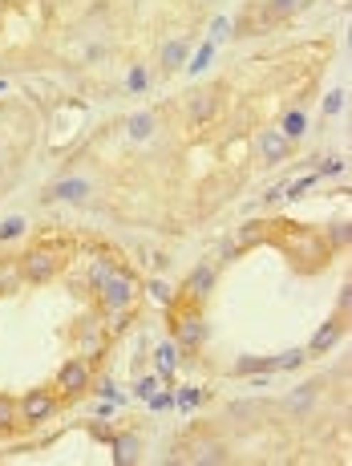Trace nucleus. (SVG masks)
<instances>
[{
    "label": "nucleus",
    "mask_w": 352,
    "mask_h": 466,
    "mask_svg": "<svg viewBox=\"0 0 352 466\" xmlns=\"http://www.w3.org/2000/svg\"><path fill=\"white\" fill-rule=\"evenodd\" d=\"M138 276L130 272L126 264H118L110 272V276L98 284V304L101 313H118V308H134V300H138Z\"/></svg>",
    "instance_id": "nucleus-1"
},
{
    "label": "nucleus",
    "mask_w": 352,
    "mask_h": 466,
    "mask_svg": "<svg viewBox=\"0 0 352 466\" xmlns=\"http://www.w3.org/2000/svg\"><path fill=\"white\" fill-rule=\"evenodd\" d=\"M170 462H190V466H219L227 462V442H219L214 434H190L187 442H178Z\"/></svg>",
    "instance_id": "nucleus-2"
},
{
    "label": "nucleus",
    "mask_w": 352,
    "mask_h": 466,
    "mask_svg": "<svg viewBox=\"0 0 352 466\" xmlns=\"http://www.w3.org/2000/svg\"><path fill=\"white\" fill-rule=\"evenodd\" d=\"M65 252L61 248H33V252L21 260V276L29 280V284H49L53 276H61L65 272Z\"/></svg>",
    "instance_id": "nucleus-3"
},
{
    "label": "nucleus",
    "mask_w": 352,
    "mask_h": 466,
    "mask_svg": "<svg viewBox=\"0 0 352 466\" xmlns=\"http://www.w3.org/2000/svg\"><path fill=\"white\" fill-rule=\"evenodd\" d=\"M16 410H21V422H25V426L53 422L57 410H61V393H53V390H29L25 397L16 402Z\"/></svg>",
    "instance_id": "nucleus-4"
},
{
    "label": "nucleus",
    "mask_w": 352,
    "mask_h": 466,
    "mask_svg": "<svg viewBox=\"0 0 352 466\" xmlns=\"http://www.w3.org/2000/svg\"><path fill=\"white\" fill-rule=\"evenodd\" d=\"M89 381H93V361L89 357H69L61 365V373H57V393L61 397H81V393H89Z\"/></svg>",
    "instance_id": "nucleus-5"
},
{
    "label": "nucleus",
    "mask_w": 352,
    "mask_h": 466,
    "mask_svg": "<svg viewBox=\"0 0 352 466\" xmlns=\"http://www.w3.org/2000/svg\"><path fill=\"white\" fill-rule=\"evenodd\" d=\"M170 340H175L182 353L202 349V340H207V320L199 316V304H190V308H182V316H175V337Z\"/></svg>",
    "instance_id": "nucleus-6"
},
{
    "label": "nucleus",
    "mask_w": 352,
    "mask_h": 466,
    "mask_svg": "<svg viewBox=\"0 0 352 466\" xmlns=\"http://www.w3.org/2000/svg\"><path fill=\"white\" fill-rule=\"evenodd\" d=\"M89 195H93V178H89V175H69V178L49 183L41 199H45V203H86Z\"/></svg>",
    "instance_id": "nucleus-7"
},
{
    "label": "nucleus",
    "mask_w": 352,
    "mask_h": 466,
    "mask_svg": "<svg viewBox=\"0 0 352 466\" xmlns=\"http://www.w3.org/2000/svg\"><path fill=\"white\" fill-rule=\"evenodd\" d=\"M214 280H219V272H214L211 260L195 264V268H190V276H187V284H182V300H187V304H202L214 292Z\"/></svg>",
    "instance_id": "nucleus-8"
},
{
    "label": "nucleus",
    "mask_w": 352,
    "mask_h": 466,
    "mask_svg": "<svg viewBox=\"0 0 352 466\" xmlns=\"http://www.w3.org/2000/svg\"><path fill=\"white\" fill-rule=\"evenodd\" d=\"M344 328H348V313H340V308H336V316H328L324 325H320V333L308 340V349H304V353L320 357V353H328V349H336V340L344 337Z\"/></svg>",
    "instance_id": "nucleus-9"
},
{
    "label": "nucleus",
    "mask_w": 352,
    "mask_h": 466,
    "mask_svg": "<svg viewBox=\"0 0 352 466\" xmlns=\"http://www.w3.org/2000/svg\"><path fill=\"white\" fill-rule=\"evenodd\" d=\"M187 110L195 122H211V118H219V110H223V86H202L190 93Z\"/></svg>",
    "instance_id": "nucleus-10"
},
{
    "label": "nucleus",
    "mask_w": 352,
    "mask_h": 466,
    "mask_svg": "<svg viewBox=\"0 0 352 466\" xmlns=\"http://www.w3.org/2000/svg\"><path fill=\"white\" fill-rule=\"evenodd\" d=\"M255 151H259V163H264V166H279V163H288L291 142L284 138L276 126H271V130H259V138H255Z\"/></svg>",
    "instance_id": "nucleus-11"
},
{
    "label": "nucleus",
    "mask_w": 352,
    "mask_h": 466,
    "mask_svg": "<svg viewBox=\"0 0 352 466\" xmlns=\"http://www.w3.org/2000/svg\"><path fill=\"white\" fill-rule=\"evenodd\" d=\"M110 450H113V462H118V466H134V462L142 458V434H134V430L113 434V438H110Z\"/></svg>",
    "instance_id": "nucleus-12"
},
{
    "label": "nucleus",
    "mask_w": 352,
    "mask_h": 466,
    "mask_svg": "<svg viewBox=\"0 0 352 466\" xmlns=\"http://www.w3.org/2000/svg\"><path fill=\"white\" fill-rule=\"evenodd\" d=\"M190 61V41L187 37H170L158 53V65H162V74H178L182 65Z\"/></svg>",
    "instance_id": "nucleus-13"
},
{
    "label": "nucleus",
    "mask_w": 352,
    "mask_h": 466,
    "mask_svg": "<svg viewBox=\"0 0 352 466\" xmlns=\"http://www.w3.org/2000/svg\"><path fill=\"white\" fill-rule=\"evenodd\" d=\"M231 373L235 378H259V373H279V357H252V353H243L235 365H231Z\"/></svg>",
    "instance_id": "nucleus-14"
},
{
    "label": "nucleus",
    "mask_w": 352,
    "mask_h": 466,
    "mask_svg": "<svg viewBox=\"0 0 352 466\" xmlns=\"http://www.w3.org/2000/svg\"><path fill=\"white\" fill-rule=\"evenodd\" d=\"M126 134L130 142H150L154 134H158V113L154 110H138L126 118Z\"/></svg>",
    "instance_id": "nucleus-15"
},
{
    "label": "nucleus",
    "mask_w": 352,
    "mask_h": 466,
    "mask_svg": "<svg viewBox=\"0 0 352 466\" xmlns=\"http://www.w3.org/2000/svg\"><path fill=\"white\" fill-rule=\"evenodd\" d=\"M316 402H320V381H304V385H296V393H288L291 414H308Z\"/></svg>",
    "instance_id": "nucleus-16"
},
{
    "label": "nucleus",
    "mask_w": 352,
    "mask_h": 466,
    "mask_svg": "<svg viewBox=\"0 0 352 466\" xmlns=\"http://www.w3.org/2000/svg\"><path fill=\"white\" fill-rule=\"evenodd\" d=\"M308 4V0H259V9H264V21H288V16H296Z\"/></svg>",
    "instance_id": "nucleus-17"
},
{
    "label": "nucleus",
    "mask_w": 352,
    "mask_h": 466,
    "mask_svg": "<svg viewBox=\"0 0 352 466\" xmlns=\"http://www.w3.org/2000/svg\"><path fill=\"white\" fill-rule=\"evenodd\" d=\"M308 126H312V122H308V113H304V110H288V113H284V118H279V134H284V138H288V142H300L304 138V134H308Z\"/></svg>",
    "instance_id": "nucleus-18"
},
{
    "label": "nucleus",
    "mask_w": 352,
    "mask_h": 466,
    "mask_svg": "<svg viewBox=\"0 0 352 466\" xmlns=\"http://www.w3.org/2000/svg\"><path fill=\"white\" fill-rule=\"evenodd\" d=\"M175 365H178V345L175 340H162L158 349H154V369H158V378H175Z\"/></svg>",
    "instance_id": "nucleus-19"
},
{
    "label": "nucleus",
    "mask_w": 352,
    "mask_h": 466,
    "mask_svg": "<svg viewBox=\"0 0 352 466\" xmlns=\"http://www.w3.org/2000/svg\"><path fill=\"white\" fill-rule=\"evenodd\" d=\"M89 393H98L101 402H113V405H126L130 402V393L118 390V381H113V378H93V381H89Z\"/></svg>",
    "instance_id": "nucleus-20"
},
{
    "label": "nucleus",
    "mask_w": 352,
    "mask_h": 466,
    "mask_svg": "<svg viewBox=\"0 0 352 466\" xmlns=\"http://www.w3.org/2000/svg\"><path fill=\"white\" fill-rule=\"evenodd\" d=\"M77 349H81V357H101V349H105V340H101V333H98V325H86L81 333H77Z\"/></svg>",
    "instance_id": "nucleus-21"
},
{
    "label": "nucleus",
    "mask_w": 352,
    "mask_h": 466,
    "mask_svg": "<svg viewBox=\"0 0 352 466\" xmlns=\"http://www.w3.org/2000/svg\"><path fill=\"white\" fill-rule=\"evenodd\" d=\"M202 405V390L199 385H182V390H175V410L178 414H195Z\"/></svg>",
    "instance_id": "nucleus-22"
},
{
    "label": "nucleus",
    "mask_w": 352,
    "mask_h": 466,
    "mask_svg": "<svg viewBox=\"0 0 352 466\" xmlns=\"http://www.w3.org/2000/svg\"><path fill=\"white\" fill-rule=\"evenodd\" d=\"M25 231H29L25 215H9V219H0V248H4V243H13V240H21Z\"/></svg>",
    "instance_id": "nucleus-23"
},
{
    "label": "nucleus",
    "mask_w": 352,
    "mask_h": 466,
    "mask_svg": "<svg viewBox=\"0 0 352 466\" xmlns=\"http://www.w3.org/2000/svg\"><path fill=\"white\" fill-rule=\"evenodd\" d=\"M158 390H162V378H158V373H138V378H134V397H138V402H146V397L158 393Z\"/></svg>",
    "instance_id": "nucleus-24"
},
{
    "label": "nucleus",
    "mask_w": 352,
    "mask_h": 466,
    "mask_svg": "<svg viewBox=\"0 0 352 466\" xmlns=\"http://www.w3.org/2000/svg\"><path fill=\"white\" fill-rule=\"evenodd\" d=\"M126 89H130V93H146V89H150V69H146V65H130Z\"/></svg>",
    "instance_id": "nucleus-25"
},
{
    "label": "nucleus",
    "mask_w": 352,
    "mask_h": 466,
    "mask_svg": "<svg viewBox=\"0 0 352 466\" xmlns=\"http://www.w3.org/2000/svg\"><path fill=\"white\" fill-rule=\"evenodd\" d=\"M146 292H150V300L162 304V308H170V304H175V296H178V292L170 288L166 280H150V284H146Z\"/></svg>",
    "instance_id": "nucleus-26"
},
{
    "label": "nucleus",
    "mask_w": 352,
    "mask_h": 466,
    "mask_svg": "<svg viewBox=\"0 0 352 466\" xmlns=\"http://www.w3.org/2000/svg\"><path fill=\"white\" fill-rule=\"evenodd\" d=\"M21 422V410H16V397H9V393H0V430H9Z\"/></svg>",
    "instance_id": "nucleus-27"
},
{
    "label": "nucleus",
    "mask_w": 352,
    "mask_h": 466,
    "mask_svg": "<svg viewBox=\"0 0 352 466\" xmlns=\"http://www.w3.org/2000/svg\"><path fill=\"white\" fill-rule=\"evenodd\" d=\"M348 240H352L348 219H336V223H332V231H328V248H348Z\"/></svg>",
    "instance_id": "nucleus-28"
},
{
    "label": "nucleus",
    "mask_w": 352,
    "mask_h": 466,
    "mask_svg": "<svg viewBox=\"0 0 352 466\" xmlns=\"http://www.w3.org/2000/svg\"><path fill=\"white\" fill-rule=\"evenodd\" d=\"M211 53H214V41L207 37V41H202V49H199V57H195V61H187L182 69H187V74H202V69H207V61H211Z\"/></svg>",
    "instance_id": "nucleus-29"
},
{
    "label": "nucleus",
    "mask_w": 352,
    "mask_h": 466,
    "mask_svg": "<svg viewBox=\"0 0 352 466\" xmlns=\"http://www.w3.org/2000/svg\"><path fill=\"white\" fill-rule=\"evenodd\" d=\"M344 98H348L344 89H328V98H324V113H328V118H336V113L344 110Z\"/></svg>",
    "instance_id": "nucleus-30"
},
{
    "label": "nucleus",
    "mask_w": 352,
    "mask_h": 466,
    "mask_svg": "<svg viewBox=\"0 0 352 466\" xmlns=\"http://www.w3.org/2000/svg\"><path fill=\"white\" fill-rule=\"evenodd\" d=\"M146 405H150V410H158V414H162V410H175V393H170V390H158V393H150V397H146Z\"/></svg>",
    "instance_id": "nucleus-31"
},
{
    "label": "nucleus",
    "mask_w": 352,
    "mask_h": 466,
    "mask_svg": "<svg viewBox=\"0 0 352 466\" xmlns=\"http://www.w3.org/2000/svg\"><path fill=\"white\" fill-rule=\"evenodd\" d=\"M340 171H344V158H324L316 175H340Z\"/></svg>",
    "instance_id": "nucleus-32"
},
{
    "label": "nucleus",
    "mask_w": 352,
    "mask_h": 466,
    "mask_svg": "<svg viewBox=\"0 0 352 466\" xmlns=\"http://www.w3.org/2000/svg\"><path fill=\"white\" fill-rule=\"evenodd\" d=\"M348 304H352V284H344V288H340V300H336V308H340V313H348Z\"/></svg>",
    "instance_id": "nucleus-33"
},
{
    "label": "nucleus",
    "mask_w": 352,
    "mask_h": 466,
    "mask_svg": "<svg viewBox=\"0 0 352 466\" xmlns=\"http://www.w3.org/2000/svg\"><path fill=\"white\" fill-rule=\"evenodd\" d=\"M264 199H267V203H279V199H284V183H279V187H271Z\"/></svg>",
    "instance_id": "nucleus-34"
},
{
    "label": "nucleus",
    "mask_w": 352,
    "mask_h": 466,
    "mask_svg": "<svg viewBox=\"0 0 352 466\" xmlns=\"http://www.w3.org/2000/svg\"><path fill=\"white\" fill-rule=\"evenodd\" d=\"M207 4H214V0H207Z\"/></svg>",
    "instance_id": "nucleus-35"
},
{
    "label": "nucleus",
    "mask_w": 352,
    "mask_h": 466,
    "mask_svg": "<svg viewBox=\"0 0 352 466\" xmlns=\"http://www.w3.org/2000/svg\"><path fill=\"white\" fill-rule=\"evenodd\" d=\"M0 292H4V284H0Z\"/></svg>",
    "instance_id": "nucleus-36"
}]
</instances>
